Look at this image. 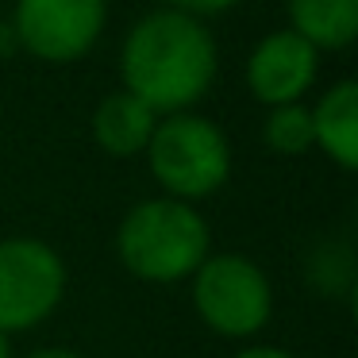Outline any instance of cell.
<instances>
[{"mask_svg": "<svg viewBox=\"0 0 358 358\" xmlns=\"http://www.w3.org/2000/svg\"><path fill=\"white\" fill-rule=\"evenodd\" d=\"M220 73V50L208 24L185 12L158 8L135 20L120 47L124 93L139 96L155 116L193 112Z\"/></svg>", "mask_w": 358, "mask_h": 358, "instance_id": "obj_1", "label": "cell"}, {"mask_svg": "<svg viewBox=\"0 0 358 358\" xmlns=\"http://www.w3.org/2000/svg\"><path fill=\"white\" fill-rule=\"evenodd\" d=\"M116 255L127 273L155 285H173L196 273V266L212 255L208 220L196 204L155 196L139 201L116 227Z\"/></svg>", "mask_w": 358, "mask_h": 358, "instance_id": "obj_2", "label": "cell"}, {"mask_svg": "<svg viewBox=\"0 0 358 358\" xmlns=\"http://www.w3.org/2000/svg\"><path fill=\"white\" fill-rule=\"evenodd\" d=\"M143 155L166 196L185 204L212 196L231 178V143L224 127L201 112L162 116Z\"/></svg>", "mask_w": 358, "mask_h": 358, "instance_id": "obj_3", "label": "cell"}, {"mask_svg": "<svg viewBox=\"0 0 358 358\" xmlns=\"http://www.w3.org/2000/svg\"><path fill=\"white\" fill-rule=\"evenodd\" d=\"M189 296L208 331L224 339H250L270 324L273 285L247 255H208L189 278Z\"/></svg>", "mask_w": 358, "mask_h": 358, "instance_id": "obj_4", "label": "cell"}, {"mask_svg": "<svg viewBox=\"0 0 358 358\" xmlns=\"http://www.w3.org/2000/svg\"><path fill=\"white\" fill-rule=\"evenodd\" d=\"M66 296V262L43 239H0V331H31Z\"/></svg>", "mask_w": 358, "mask_h": 358, "instance_id": "obj_5", "label": "cell"}, {"mask_svg": "<svg viewBox=\"0 0 358 358\" xmlns=\"http://www.w3.org/2000/svg\"><path fill=\"white\" fill-rule=\"evenodd\" d=\"M108 0H16L12 35L16 47L39 62H78L101 43Z\"/></svg>", "mask_w": 358, "mask_h": 358, "instance_id": "obj_6", "label": "cell"}, {"mask_svg": "<svg viewBox=\"0 0 358 358\" xmlns=\"http://www.w3.org/2000/svg\"><path fill=\"white\" fill-rule=\"evenodd\" d=\"M243 73H247V89L258 104H270V108L301 104V96L312 89L320 73V50L308 47L289 27H281L255 43Z\"/></svg>", "mask_w": 358, "mask_h": 358, "instance_id": "obj_7", "label": "cell"}, {"mask_svg": "<svg viewBox=\"0 0 358 358\" xmlns=\"http://www.w3.org/2000/svg\"><path fill=\"white\" fill-rule=\"evenodd\" d=\"M312 147H320L343 173L358 166V85L350 78L335 81L312 104Z\"/></svg>", "mask_w": 358, "mask_h": 358, "instance_id": "obj_8", "label": "cell"}, {"mask_svg": "<svg viewBox=\"0 0 358 358\" xmlns=\"http://www.w3.org/2000/svg\"><path fill=\"white\" fill-rule=\"evenodd\" d=\"M158 120L162 116H155L139 96H131V93L120 89V93H108L101 104H96L93 139H96V147H101L104 155H112V158H135V155L147 150Z\"/></svg>", "mask_w": 358, "mask_h": 358, "instance_id": "obj_9", "label": "cell"}, {"mask_svg": "<svg viewBox=\"0 0 358 358\" xmlns=\"http://www.w3.org/2000/svg\"><path fill=\"white\" fill-rule=\"evenodd\" d=\"M289 31L308 47L347 50L358 35V0H285Z\"/></svg>", "mask_w": 358, "mask_h": 358, "instance_id": "obj_10", "label": "cell"}, {"mask_svg": "<svg viewBox=\"0 0 358 358\" xmlns=\"http://www.w3.org/2000/svg\"><path fill=\"white\" fill-rule=\"evenodd\" d=\"M262 139L278 155H304L312 150V112L308 104H281L262 120Z\"/></svg>", "mask_w": 358, "mask_h": 358, "instance_id": "obj_11", "label": "cell"}, {"mask_svg": "<svg viewBox=\"0 0 358 358\" xmlns=\"http://www.w3.org/2000/svg\"><path fill=\"white\" fill-rule=\"evenodd\" d=\"M239 0H162V8L170 12H185L193 20H212V16H224L227 8H235Z\"/></svg>", "mask_w": 358, "mask_h": 358, "instance_id": "obj_12", "label": "cell"}, {"mask_svg": "<svg viewBox=\"0 0 358 358\" xmlns=\"http://www.w3.org/2000/svg\"><path fill=\"white\" fill-rule=\"evenodd\" d=\"M235 358H293V355L281 350V347H247V350H239Z\"/></svg>", "mask_w": 358, "mask_h": 358, "instance_id": "obj_13", "label": "cell"}, {"mask_svg": "<svg viewBox=\"0 0 358 358\" xmlns=\"http://www.w3.org/2000/svg\"><path fill=\"white\" fill-rule=\"evenodd\" d=\"M27 358H81V355L70 347H43V350H31Z\"/></svg>", "mask_w": 358, "mask_h": 358, "instance_id": "obj_14", "label": "cell"}, {"mask_svg": "<svg viewBox=\"0 0 358 358\" xmlns=\"http://www.w3.org/2000/svg\"><path fill=\"white\" fill-rule=\"evenodd\" d=\"M0 358H12V339L0 331Z\"/></svg>", "mask_w": 358, "mask_h": 358, "instance_id": "obj_15", "label": "cell"}]
</instances>
